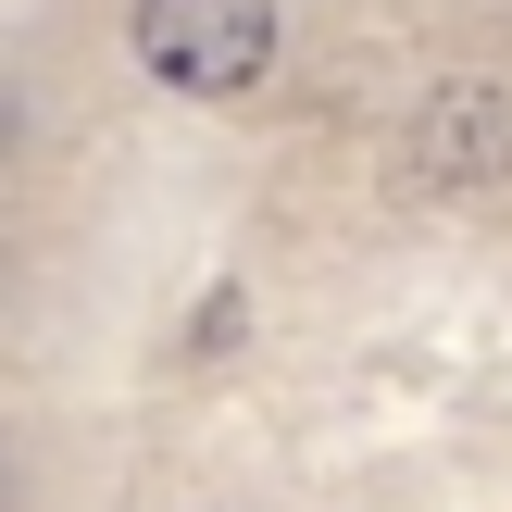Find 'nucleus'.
<instances>
[{"label":"nucleus","mask_w":512,"mask_h":512,"mask_svg":"<svg viewBox=\"0 0 512 512\" xmlns=\"http://www.w3.org/2000/svg\"><path fill=\"white\" fill-rule=\"evenodd\" d=\"M125 38L175 100H238L275 63V0H138Z\"/></svg>","instance_id":"f257e3e1"},{"label":"nucleus","mask_w":512,"mask_h":512,"mask_svg":"<svg viewBox=\"0 0 512 512\" xmlns=\"http://www.w3.org/2000/svg\"><path fill=\"white\" fill-rule=\"evenodd\" d=\"M512 175V100L500 88H438L413 125V188H488Z\"/></svg>","instance_id":"f03ea898"}]
</instances>
